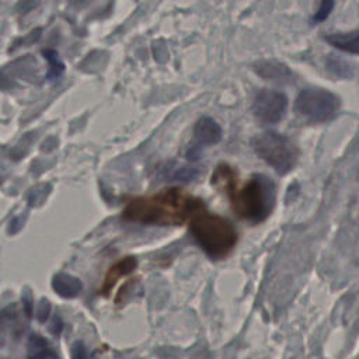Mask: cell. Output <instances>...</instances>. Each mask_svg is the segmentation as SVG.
Segmentation results:
<instances>
[{
    "label": "cell",
    "instance_id": "6da1fadb",
    "mask_svg": "<svg viewBox=\"0 0 359 359\" xmlns=\"http://www.w3.org/2000/svg\"><path fill=\"white\" fill-rule=\"evenodd\" d=\"M201 209H203L201 199L172 187L129 201L123 209V217L143 224L181 226Z\"/></svg>",
    "mask_w": 359,
    "mask_h": 359
},
{
    "label": "cell",
    "instance_id": "7c38bea8",
    "mask_svg": "<svg viewBox=\"0 0 359 359\" xmlns=\"http://www.w3.org/2000/svg\"><path fill=\"white\" fill-rule=\"evenodd\" d=\"M28 359H59V358L41 337L32 335L29 339Z\"/></svg>",
    "mask_w": 359,
    "mask_h": 359
},
{
    "label": "cell",
    "instance_id": "3957f363",
    "mask_svg": "<svg viewBox=\"0 0 359 359\" xmlns=\"http://www.w3.org/2000/svg\"><path fill=\"white\" fill-rule=\"evenodd\" d=\"M191 233L201 248L212 258H224L237 243V233L233 224L217 215L203 209L191 217Z\"/></svg>",
    "mask_w": 359,
    "mask_h": 359
},
{
    "label": "cell",
    "instance_id": "4fadbf2b",
    "mask_svg": "<svg viewBox=\"0 0 359 359\" xmlns=\"http://www.w3.org/2000/svg\"><path fill=\"white\" fill-rule=\"evenodd\" d=\"M334 4H335V0H321L318 10L311 17V22L318 24V22L324 21L330 15V13L332 11Z\"/></svg>",
    "mask_w": 359,
    "mask_h": 359
},
{
    "label": "cell",
    "instance_id": "8fae6325",
    "mask_svg": "<svg viewBox=\"0 0 359 359\" xmlns=\"http://www.w3.org/2000/svg\"><path fill=\"white\" fill-rule=\"evenodd\" d=\"M136 266V259L132 258V257H126L123 259H121L119 262H116L114 266H111V269L108 271L107 276H105V280H104V285L101 287V292L104 294H108L109 290L114 287L115 282L122 278L123 275L132 272Z\"/></svg>",
    "mask_w": 359,
    "mask_h": 359
},
{
    "label": "cell",
    "instance_id": "8992f818",
    "mask_svg": "<svg viewBox=\"0 0 359 359\" xmlns=\"http://www.w3.org/2000/svg\"><path fill=\"white\" fill-rule=\"evenodd\" d=\"M287 108V98L283 93L275 90H261L252 101L254 115L265 123L279 122Z\"/></svg>",
    "mask_w": 359,
    "mask_h": 359
},
{
    "label": "cell",
    "instance_id": "5bb4252c",
    "mask_svg": "<svg viewBox=\"0 0 359 359\" xmlns=\"http://www.w3.org/2000/svg\"><path fill=\"white\" fill-rule=\"evenodd\" d=\"M45 55L48 56V60H49V77L53 79L56 76L60 74L62 69H63V65L62 62L57 59L56 53L55 52H45Z\"/></svg>",
    "mask_w": 359,
    "mask_h": 359
},
{
    "label": "cell",
    "instance_id": "ba28073f",
    "mask_svg": "<svg viewBox=\"0 0 359 359\" xmlns=\"http://www.w3.org/2000/svg\"><path fill=\"white\" fill-rule=\"evenodd\" d=\"M194 136L199 144L210 146L222 139V128L215 119L209 116H202L195 123Z\"/></svg>",
    "mask_w": 359,
    "mask_h": 359
},
{
    "label": "cell",
    "instance_id": "9c48e42d",
    "mask_svg": "<svg viewBox=\"0 0 359 359\" xmlns=\"http://www.w3.org/2000/svg\"><path fill=\"white\" fill-rule=\"evenodd\" d=\"M324 39L338 50L348 52L352 55H359V29H355L351 32L330 34Z\"/></svg>",
    "mask_w": 359,
    "mask_h": 359
},
{
    "label": "cell",
    "instance_id": "277c9868",
    "mask_svg": "<svg viewBox=\"0 0 359 359\" xmlns=\"http://www.w3.org/2000/svg\"><path fill=\"white\" fill-rule=\"evenodd\" d=\"M251 146L255 154L279 174L289 172L299 158V149L296 144L276 132L257 135L252 139Z\"/></svg>",
    "mask_w": 359,
    "mask_h": 359
},
{
    "label": "cell",
    "instance_id": "2e32d148",
    "mask_svg": "<svg viewBox=\"0 0 359 359\" xmlns=\"http://www.w3.org/2000/svg\"><path fill=\"white\" fill-rule=\"evenodd\" d=\"M49 313H50V306H49L48 300L42 299L39 302V306H38V320L39 321H45L48 318Z\"/></svg>",
    "mask_w": 359,
    "mask_h": 359
},
{
    "label": "cell",
    "instance_id": "52a82bcc",
    "mask_svg": "<svg viewBox=\"0 0 359 359\" xmlns=\"http://www.w3.org/2000/svg\"><path fill=\"white\" fill-rule=\"evenodd\" d=\"M254 70L258 76L265 80L275 81H289L293 77V72L279 60H259L254 65Z\"/></svg>",
    "mask_w": 359,
    "mask_h": 359
},
{
    "label": "cell",
    "instance_id": "30bf717a",
    "mask_svg": "<svg viewBox=\"0 0 359 359\" xmlns=\"http://www.w3.org/2000/svg\"><path fill=\"white\" fill-rule=\"evenodd\" d=\"M52 287L59 296L70 299V297H76L81 292L83 285L77 278H74L69 273L60 272L53 276Z\"/></svg>",
    "mask_w": 359,
    "mask_h": 359
},
{
    "label": "cell",
    "instance_id": "5b68a950",
    "mask_svg": "<svg viewBox=\"0 0 359 359\" xmlns=\"http://www.w3.org/2000/svg\"><path fill=\"white\" fill-rule=\"evenodd\" d=\"M338 95L323 88H304L299 93L294 108L296 111L314 122H323L332 118L339 109Z\"/></svg>",
    "mask_w": 359,
    "mask_h": 359
},
{
    "label": "cell",
    "instance_id": "7a4b0ae2",
    "mask_svg": "<svg viewBox=\"0 0 359 359\" xmlns=\"http://www.w3.org/2000/svg\"><path fill=\"white\" fill-rule=\"evenodd\" d=\"M213 181L226 189L233 210L241 219L258 223L269 215L273 188L271 181L265 177L257 175L238 188L234 171L229 165L222 164L215 171Z\"/></svg>",
    "mask_w": 359,
    "mask_h": 359
},
{
    "label": "cell",
    "instance_id": "9a60e30c",
    "mask_svg": "<svg viewBox=\"0 0 359 359\" xmlns=\"http://www.w3.org/2000/svg\"><path fill=\"white\" fill-rule=\"evenodd\" d=\"M72 359H91L87 348L84 346L83 342L77 341L72 346Z\"/></svg>",
    "mask_w": 359,
    "mask_h": 359
}]
</instances>
